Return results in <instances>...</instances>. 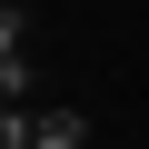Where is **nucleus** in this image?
<instances>
[{"mask_svg": "<svg viewBox=\"0 0 149 149\" xmlns=\"http://www.w3.org/2000/svg\"><path fill=\"white\" fill-rule=\"evenodd\" d=\"M30 139L40 149H90V119L80 109H30Z\"/></svg>", "mask_w": 149, "mask_h": 149, "instance_id": "obj_1", "label": "nucleus"}, {"mask_svg": "<svg viewBox=\"0 0 149 149\" xmlns=\"http://www.w3.org/2000/svg\"><path fill=\"white\" fill-rule=\"evenodd\" d=\"M0 60H30V10L20 0H0Z\"/></svg>", "mask_w": 149, "mask_h": 149, "instance_id": "obj_2", "label": "nucleus"}, {"mask_svg": "<svg viewBox=\"0 0 149 149\" xmlns=\"http://www.w3.org/2000/svg\"><path fill=\"white\" fill-rule=\"evenodd\" d=\"M0 149H40V139H30V109H10V119H0Z\"/></svg>", "mask_w": 149, "mask_h": 149, "instance_id": "obj_3", "label": "nucleus"}]
</instances>
